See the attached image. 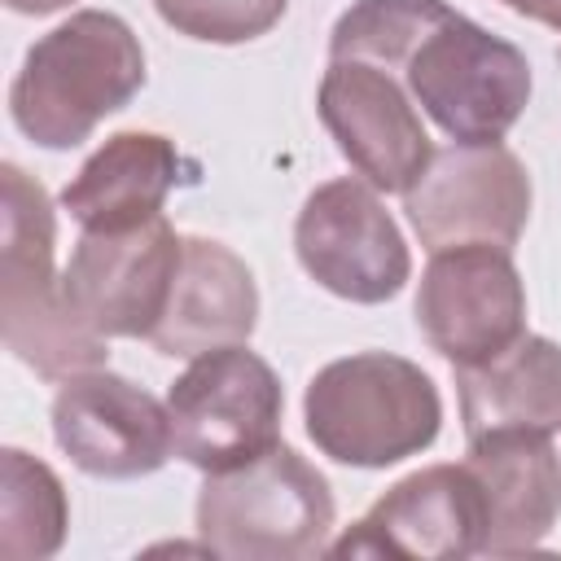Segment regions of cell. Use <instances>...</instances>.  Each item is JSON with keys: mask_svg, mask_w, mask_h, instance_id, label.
Here are the masks:
<instances>
[{"mask_svg": "<svg viewBox=\"0 0 561 561\" xmlns=\"http://www.w3.org/2000/svg\"><path fill=\"white\" fill-rule=\"evenodd\" d=\"M416 329L451 368H473L526 333V285L513 250L451 245L434 250L416 285Z\"/></svg>", "mask_w": 561, "mask_h": 561, "instance_id": "9c48e42d", "label": "cell"}, {"mask_svg": "<svg viewBox=\"0 0 561 561\" xmlns=\"http://www.w3.org/2000/svg\"><path fill=\"white\" fill-rule=\"evenodd\" d=\"M184 237L167 215L123 228V232H79L70 263L61 272L66 302L101 337H153L175 272Z\"/></svg>", "mask_w": 561, "mask_h": 561, "instance_id": "30bf717a", "label": "cell"}, {"mask_svg": "<svg viewBox=\"0 0 561 561\" xmlns=\"http://www.w3.org/2000/svg\"><path fill=\"white\" fill-rule=\"evenodd\" d=\"M259 324V285L241 254L210 237H184L167 311L149 337L158 355L193 359L215 346L250 342Z\"/></svg>", "mask_w": 561, "mask_h": 561, "instance_id": "9a60e30c", "label": "cell"}, {"mask_svg": "<svg viewBox=\"0 0 561 561\" xmlns=\"http://www.w3.org/2000/svg\"><path fill=\"white\" fill-rule=\"evenodd\" d=\"M66 4H75V0H4V9L26 13V18H44V13H57V9H66Z\"/></svg>", "mask_w": 561, "mask_h": 561, "instance_id": "44dd1931", "label": "cell"}, {"mask_svg": "<svg viewBox=\"0 0 561 561\" xmlns=\"http://www.w3.org/2000/svg\"><path fill=\"white\" fill-rule=\"evenodd\" d=\"M53 438L75 469L110 482L158 473L175 456L167 403L110 368L61 381L53 399Z\"/></svg>", "mask_w": 561, "mask_h": 561, "instance_id": "7c38bea8", "label": "cell"}, {"mask_svg": "<svg viewBox=\"0 0 561 561\" xmlns=\"http://www.w3.org/2000/svg\"><path fill=\"white\" fill-rule=\"evenodd\" d=\"M193 517L215 557L302 561L329 552L337 504L329 478L307 456L276 443L245 465L206 473Z\"/></svg>", "mask_w": 561, "mask_h": 561, "instance_id": "5b68a950", "label": "cell"}, {"mask_svg": "<svg viewBox=\"0 0 561 561\" xmlns=\"http://www.w3.org/2000/svg\"><path fill=\"white\" fill-rule=\"evenodd\" d=\"M302 425L320 456L351 469H386L438 438L443 399L421 364L390 351H355L307 381Z\"/></svg>", "mask_w": 561, "mask_h": 561, "instance_id": "277c9868", "label": "cell"}, {"mask_svg": "<svg viewBox=\"0 0 561 561\" xmlns=\"http://www.w3.org/2000/svg\"><path fill=\"white\" fill-rule=\"evenodd\" d=\"M175 456L202 473L245 465L280 443L285 390L276 368L245 342L193 355L167 390Z\"/></svg>", "mask_w": 561, "mask_h": 561, "instance_id": "8992f818", "label": "cell"}, {"mask_svg": "<svg viewBox=\"0 0 561 561\" xmlns=\"http://www.w3.org/2000/svg\"><path fill=\"white\" fill-rule=\"evenodd\" d=\"M482 495L473 473L460 465H425L399 478L342 539L329 557H482Z\"/></svg>", "mask_w": 561, "mask_h": 561, "instance_id": "4fadbf2b", "label": "cell"}, {"mask_svg": "<svg viewBox=\"0 0 561 561\" xmlns=\"http://www.w3.org/2000/svg\"><path fill=\"white\" fill-rule=\"evenodd\" d=\"M416 241L434 250L500 245L513 250L530 219V175L504 145H447L434 149L421 180L403 193Z\"/></svg>", "mask_w": 561, "mask_h": 561, "instance_id": "ba28073f", "label": "cell"}, {"mask_svg": "<svg viewBox=\"0 0 561 561\" xmlns=\"http://www.w3.org/2000/svg\"><path fill=\"white\" fill-rule=\"evenodd\" d=\"M294 254L320 289L359 307L390 302L412 276L399 224L359 175H337L307 193L294 219Z\"/></svg>", "mask_w": 561, "mask_h": 561, "instance_id": "52a82bcc", "label": "cell"}, {"mask_svg": "<svg viewBox=\"0 0 561 561\" xmlns=\"http://www.w3.org/2000/svg\"><path fill=\"white\" fill-rule=\"evenodd\" d=\"M180 171L184 158L162 131H114L61 188V210L79 232H123L162 215Z\"/></svg>", "mask_w": 561, "mask_h": 561, "instance_id": "2e32d148", "label": "cell"}, {"mask_svg": "<svg viewBox=\"0 0 561 561\" xmlns=\"http://www.w3.org/2000/svg\"><path fill=\"white\" fill-rule=\"evenodd\" d=\"M465 443L495 430L557 434L561 430V342L522 333L486 364L456 368Z\"/></svg>", "mask_w": 561, "mask_h": 561, "instance_id": "e0dca14e", "label": "cell"}, {"mask_svg": "<svg viewBox=\"0 0 561 561\" xmlns=\"http://www.w3.org/2000/svg\"><path fill=\"white\" fill-rule=\"evenodd\" d=\"M465 469L486 513L482 557L535 552L561 517V456L552 438L526 430L478 434L465 447Z\"/></svg>", "mask_w": 561, "mask_h": 561, "instance_id": "5bb4252c", "label": "cell"}, {"mask_svg": "<svg viewBox=\"0 0 561 561\" xmlns=\"http://www.w3.org/2000/svg\"><path fill=\"white\" fill-rule=\"evenodd\" d=\"M0 324L4 346L44 381L110 364V337L92 333L66 302L53 267L57 210L18 162L0 167Z\"/></svg>", "mask_w": 561, "mask_h": 561, "instance_id": "3957f363", "label": "cell"}, {"mask_svg": "<svg viewBox=\"0 0 561 561\" xmlns=\"http://www.w3.org/2000/svg\"><path fill=\"white\" fill-rule=\"evenodd\" d=\"M316 110L337 153L377 193H408L434 158V140L403 83L368 61H337L316 92Z\"/></svg>", "mask_w": 561, "mask_h": 561, "instance_id": "8fae6325", "label": "cell"}, {"mask_svg": "<svg viewBox=\"0 0 561 561\" xmlns=\"http://www.w3.org/2000/svg\"><path fill=\"white\" fill-rule=\"evenodd\" d=\"M381 70H390L412 105L456 145H500L530 105L526 53L447 0H430Z\"/></svg>", "mask_w": 561, "mask_h": 561, "instance_id": "6da1fadb", "label": "cell"}, {"mask_svg": "<svg viewBox=\"0 0 561 561\" xmlns=\"http://www.w3.org/2000/svg\"><path fill=\"white\" fill-rule=\"evenodd\" d=\"M557 61H561V48H557Z\"/></svg>", "mask_w": 561, "mask_h": 561, "instance_id": "7402d4cb", "label": "cell"}, {"mask_svg": "<svg viewBox=\"0 0 561 561\" xmlns=\"http://www.w3.org/2000/svg\"><path fill=\"white\" fill-rule=\"evenodd\" d=\"M504 9H513V13H522V18H530V22H539V26H548V31H557L561 35V0H500Z\"/></svg>", "mask_w": 561, "mask_h": 561, "instance_id": "ffe728a7", "label": "cell"}, {"mask_svg": "<svg viewBox=\"0 0 561 561\" xmlns=\"http://www.w3.org/2000/svg\"><path fill=\"white\" fill-rule=\"evenodd\" d=\"M70 504L61 478L22 447L0 451V557L44 561L66 543Z\"/></svg>", "mask_w": 561, "mask_h": 561, "instance_id": "ac0fdd59", "label": "cell"}, {"mask_svg": "<svg viewBox=\"0 0 561 561\" xmlns=\"http://www.w3.org/2000/svg\"><path fill=\"white\" fill-rule=\"evenodd\" d=\"M153 9L197 44H250L285 18L289 0H153Z\"/></svg>", "mask_w": 561, "mask_h": 561, "instance_id": "d6986e66", "label": "cell"}, {"mask_svg": "<svg viewBox=\"0 0 561 561\" xmlns=\"http://www.w3.org/2000/svg\"><path fill=\"white\" fill-rule=\"evenodd\" d=\"M140 88V35L110 9H79L26 48L9 83V118L31 145L61 153L83 145Z\"/></svg>", "mask_w": 561, "mask_h": 561, "instance_id": "7a4b0ae2", "label": "cell"}]
</instances>
